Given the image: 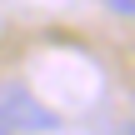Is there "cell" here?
<instances>
[{"mask_svg":"<svg viewBox=\"0 0 135 135\" xmlns=\"http://www.w3.org/2000/svg\"><path fill=\"white\" fill-rule=\"evenodd\" d=\"M115 135H135V120H130V125H125V130H115Z\"/></svg>","mask_w":135,"mask_h":135,"instance_id":"obj_3","label":"cell"},{"mask_svg":"<svg viewBox=\"0 0 135 135\" xmlns=\"http://www.w3.org/2000/svg\"><path fill=\"white\" fill-rule=\"evenodd\" d=\"M0 125L15 135H40V130H60V115L40 100V95H30L20 80H0Z\"/></svg>","mask_w":135,"mask_h":135,"instance_id":"obj_1","label":"cell"},{"mask_svg":"<svg viewBox=\"0 0 135 135\" xmlns=\"http://www.w3.org/2000/svg\"><path fill=\"white\" fill-rule=\"evenodd\" d=\"M105 10H110V15H125V20H135V0H105Z\"/></svg>","mask_w":135,"mask_h":135,"instance_id":"obj_2","label":"cell"},{"mask_svg":"<svg viewBox=\"0 0 135 135\" xmlns=\"http://www.w3.org/2000/svg\"><path fill=\"white\" fill-rule=\"evenodd\" d=\"M0 135H10V130H5V125H0Z\"/></svg>","mask_w":135,"mask_h":135,"instance_id":"obj_4","label":"cell"}]
</instances>
